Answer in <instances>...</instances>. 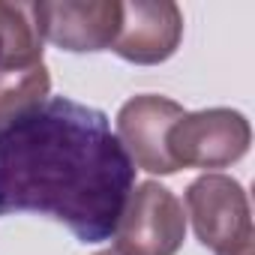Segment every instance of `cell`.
<instances>
[{
	"mask_svg": "<svg viewBox=\"0 0 255 255\" xmlns=\"http://www.w3.org/2000/svg\"><path fill=\"white\" fill-rule=\"evenodd\" d=\"M96 255H120L117 249H102V252H96Z\"/></svg>",
	"mask_w": 255,
	"mask_h": 255,
	"instance_id": "cell-10",
	"label": "cell"
},
{
	"mask_svg": "<svg viewBox=\"0 0 255 255\" xmlns=\"http://www.w3.org/2000/svg\"><path fill=\"white\" fill-rule=\"evenodd\" d=\"M42 63V36L30 3L0 0V69H30Z\"/></svg>",
	"mask_w": 255,
	"mask_h": 255,
	"instance_id": "cell-8",
	"label": "cell"
},
{
	"mask_svg": "<svg viewBox=\"0 0 255 255\" xmlns=\"http://www.w3.org/2000/svg\"><path fill=\"white\" fill-rule=\"evenodd\" d=\"M39 36L63 51H105L114 45L123 3L117 0H42L30 3Z\"/></svg>",
	"mask_w": 255,
	"mask_h": 255,
	"instance_id": "cell-5",
	"label": "cell"
},
{
	"mask_svg": "<svg viewBox=\"0 0 255 255\" xmlns=\"http://www.w3.org/2000/svg\"><path fill=\"white\" fill-rule=\"evenodd\" d=\"M48 90L51 75L45 63L30 69H0V126L42 105L48 99Z\"/></svg>",
	"mask_w": 255,
	"mask_h": 255,
	"instance_id": "cell-9",
	"label": "cell"
},
{
	"mask_svg": "<svg viewBox=\"0 0 255 255\" xmlns=\"http://www.w3.org/2000/svg\"><path fill=\"white\" fill-rule=\"evenodd\" d=\"M252 126L234 108L183 114L168 132V156L180 168H228L246 156Z\"/></svg>",
	"mask_w": 255,
	"mask_h": 255,
	"instance_id": "cell-4",
	"label": "cell"
},
{
	"mask_svg": "<svg viewBox=\"0 0 255 255\" xmlns=\"http://www.w3.org/2000/svg\"><path fill=\"white\" fill-rule=\"evenodd\" d=\"M183 114L186 111L180 102L159 93H141L120 105L114 135L135 168L150 174H174L177 165L168 156V132Z\"/></svg>",
	"mask_w": 255,
	"mask_h": 255,
	"instance_id": "cell-6",
	"label": "cell"
},
{
	"mask_svg": "<svg viewBox=\"0 0 255 255\" xmlns=\"http://www.w3.org/2000/svg\"><path fill=\"white\" fill-rule=\"evenodd\" d=\"M195 237L216 255H255L246 189L228 174H201L183 192Z\"/></svg>",
	"mask_w": 255,
	"mask_h": 255,
	"instance_id": "cell-2",
	"label": "cell"
},
{
	"mask_svg": "<svg viewBox=\"0 0 255 255\" xmlns=\"http://www.w3.org/2000/svg\"><path fill=\"white\" fill-rule=\"evenodd\" d=\"M183 240L186 213L180 198L156 180L132 186L114 228L111 249L120 255H177Z\"/></svg>",
	"mask_w": 255,
	"mask_h": 255,
	"instance_id": "cell-3",
	"label": "cell"
},
{
	"mask_svg": "<svg viewBox=\"0 0 255 255\" xmlns=\"http://www.w3.org/2000/svg\"><path fill=\"white\" fill-rule=\"evenodd\" d=\"M135 171L108 117L69 96H48L0 126V216H51L81 243H102L114 237Z\"/></svg>",
	"mask_w": 255,
	"mask_h": 255,
	"instance_id": "cell-1",
	"label": "cell"
},
{
	"mask_svg": "<svg viewBox=\"0 0 255 255\" xmlns=\"http://www.w3.org/2000/svg\"><path fill=\"white\" fill-rule=\"evenodd\" d=\"M183 36V12L171 0H132L123 3V18L111 51L138 66L165 63Z\"/></svg>",
	"mask_w": 255,
	"mask_h": 255,
	"instance_id": "cell-7",
	"label": "cell"
}]
</instances>
